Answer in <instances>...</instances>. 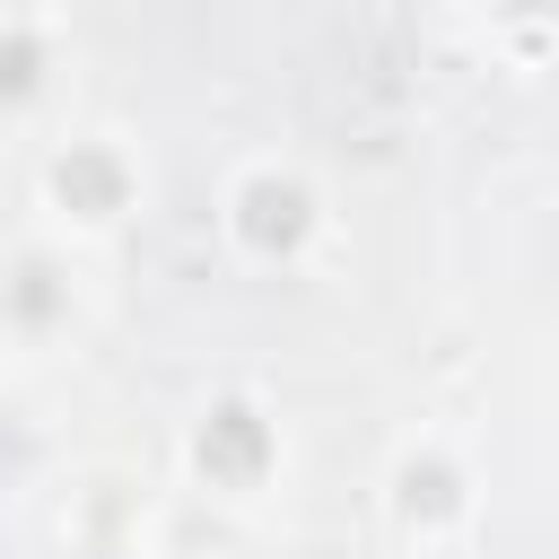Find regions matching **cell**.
<instances>
[{
	"label": "cell",
	"instance_id": "cell-1",
	"mask_svg": "<svg viewBox=\"0 0 559 559\" xmlns=\"http://www.w3.org/2000/svg\"><path fill=\"white\" fill-rule=\"evenodd\" d=\"M192 463L210 472V489H253V480L271 472V428H262V411H253V402H218V411L201 419V437H192Z\"/></svg>",
	"mask_w": 559,
	"mask_h": 559
},
{
	"label": "cell",
	"instance_id": "cell-2",
	"mask_svg": "<svg viewBox=\"0 0 559 559\" xmlns=\"http://www.w3.org/2000/svg\"><path fill=\"white\" fill-rule=\"evenodd\" d=\"M306 227H314L306 183H288V175H253V183L236 192V236H245L253 253H297Z\"/></svg>",
	"mask_w": 559,
	"mask_h": 559
},
{
	"label": "cell",
	"instance_id": "cell-3",
	"mask_svg": "<svg viewBox=\"0 0 559 559\" xmlns=\"http://www.w3.org/2000/svg\"><path fill=\"white\" fill-rule=\"evenodd\" d=\"M52 192H61V210H79V218H114V210L131 201V166H122L114 148H70V157H52Z\"/></svg>",
	"mask_w": 559,
	"mask_h": 559
},
{
	"label": "cell",
	"instance_id": "cell-4",
	"mask_svg": "<svg viewBox=\"0 0 559 559\" xmlns=\"http://www.w3.org/2000/svg\"><path fill=\"white\" fill-rule=\"evenodd\" d=\"M0 306H9L17 323H61V314H70V280H61L44 253H26V262L0 280Z\"/></svg>",
	"mask_w": 559,
	"mask_h": 559
},
{
	"label": "cell",
	"instance_id": "cell-5",
	"mask_svg": "<svg viewBox=\"0 0 559 559\" xmlns=\"http://www.w3.org/2000/svg\"><path fill=\"white\" fill-rule=\"evenodd\" d=\"M454 498H463L454 489V463H437V454L428 463H402V515H428L437 524V515H454Z\"/></svg>",
	"mask_w": 559,
	"mask_h": 559
},
{
	"label": "cell",
	"instance_id": "cell-6",
	"mask_svg": "<svg viewBox=\"0 0 559 559\" xmlns=\"http://www.w3.org/2000/svg\"><path fill=\"white\" fill-rule=\"evenodd\" d=\"M35 87H44V44L26 26H9L0 35V105H26Z\"/></svg>",
	"mask_w": 559,
	"mask_h": 559
},
{
	"label": "cell",
	"instance_id": "cell-7",
	"mask_svg": "<svg viewBox=\"0 0 559 559\" xmlns=\"http://www.w3.org/2000/svg\"><path fill=\"white\" fill-rule=\"evenodd\" d=\"M26 463V428H0V472H17Z\"/></svg>",
	"mask_w": 559,
	"mask_h": 559
},
{
	"label": "cell",
	"instance_id": "cell-8",
	"mask_svg": "<svg viewBox=\"0 0 559 559\" xmlns=\"http://www.w3.org/2000/svg\"><path fill=\"white\" fill-rule=\"evenodd\" d=\"M498 9H515V17H542V0H498Z\"/></svg>",
	"mask_w": 559,
	"mask_h": 559
}]
</instances>
